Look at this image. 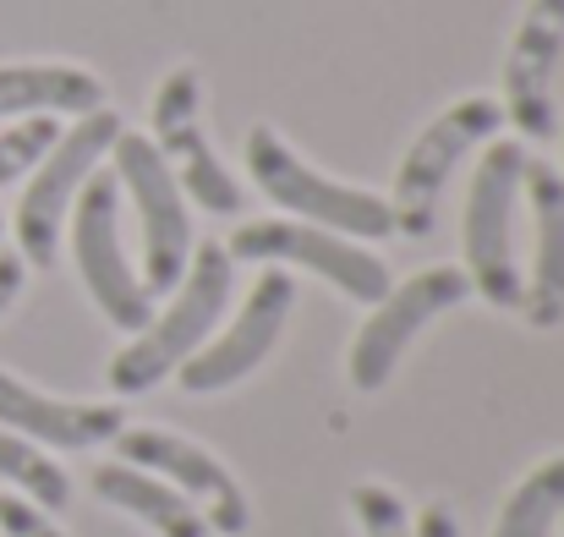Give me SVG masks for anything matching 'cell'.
Here are the masks:
<instances>
[{
    "label": "cell",
    "mask_w": 564,
    "mask_h": 537,
    "mask_svg": "<svg viewBox=\"0 0 564 537\" xmlns=\"http://www.w3.org/2000/svg\"><path fill=\"white\" fill-rule=\"evenodd\" d=\"M247 176H252V186L274 208H285V219H307V225H324V230L351 236V241H383V236H394L389 197L313 171L269 121H258L247 132Z\"/></svg>",
    "instance_id": "cell-2"
},
{
    "label": "cell",
    "mask_w": 564,
    "mask_h": 537,
    "mask_svg": "<svg viewBox=\"0 0 564 537\" xmlns=\"http://www.w3.org/2000/svg\"><path fill=\"white\" fill-rule=\"evenodd\" d=\"M121 132H127L121 116H116L110 105H99V110L77 116L72 132H61V138L50 143V154L33 165L28 192H22V203H17V253H22V264L50 269V264L61 258L66 214H72L83 181L99 171V160L116 149Z\"/></svg>",
    "instance_id": "cell-4"
},
{
    "label": "cell",
    "mask_w": 564,
    "mask_h": 537,
    "mask_svg": "<svg viewBox=\"0 0 564 537\" xmlns=\"http://www.w3.org/2000/svg\"><path fill=\"white\" fill-rule=\"evenodd\" d=\"M230 280H236V258L225 253V241H203L192 247L187 275L171 291V308L154 313L105 367V384L116 395H143L160 378H171L182 362L214 335L225 302H230Z\"/></svg>",
    "instance_id": "cell-1"
},
{
    "label": "cell",
    "mask_w": 564,
    "mask_h": 537,
    "mask_svg": "<svg viewBox=\"0 0 564 537\" xmlns=\"http://www.w3.org/2000/svg\"><path fill=\"white\" fill-rule=\"evenodd\" d=\"M499 127H505V105L488 99V94H466V99H455L449 110H438L416 132V143L405 149V160L394 171V186H389V214H394L400 236H427L433 230L438 192L460 171V160L477 143H488Z\"/></svg>",
    "instance_id": "cell-5"
},
{
    "label": "cell",
    "mask_w": 564,
    "mask_h": 537,
    "mask_svg": "<svg viewBox=\"0 0 564 537\" xmlns=\"http://www.w3.org/2000/svg\"><path fill=\"white\" fill-rule=\"evenodd\" d=\"M55 138H61V121H55V116H22L17 127H6V132H0V186L28 176V171L50 154Z\"/></svg>",
    "instance_id": "cell-20"
},
{
    "label": "cell",
    "mask_w": 564,
    "mask_h": 537,
    "mask_svg": "<svg viewBox=\"0 0 564 537\" xmlns=\"http://www.w3.org/2000/svg\"><path fill=\"white\" fill-rule=\"evenodd\" d=\"M230 258L241 264H280V269H307L318 280H329L340 297L373 308L378 297L389 291V269L373 247L351 241V236H335L324 225H307V219H247L230 230L225 241Z\"/></svg>",
    "instance_id": "cell-8"
},
{
    "label": "cell",
    "mask_w": 564,
    "mask_h": 537,
    "mask_svg": "<svg viewBox=\"0 0 564 537\" xmlns=\"http://www.w3.org/2000/svg\"><path fill=\"white\" fill-rule=\"evenodd\" d=\"M0 428H11L33 444H50V450H94V444H116V433L127 428V411L116 400L44 395L0 367Z\"/></svg>",
    "instance_id": "cell-14"
},
{
    "label": "cell",
    "mask_w": 564,
    "mask_h": 537,
    "mask_svg": "<svg viewBox=\"0 0 564 537\" xmlns=\"http://www.w3.org/2000/svg\"><path fill=\"white\" fill-rule=\"evenodd\" d=\"M466 297H471V280H466L460 264H433V269H416V275H405L400 286H389L373 302V313L362 319L357 341H351V357H346L351 384H357L362 395H378V389L394 378L400 357L411 352V341H416L438 313L460 308Z\"/></svg>",
    "instance_id": "cell-9"
},
{
    "label": "cell",
    "mask_w": 564,
    "mask_h": 537,
    "mask_svg": "<svg viewBox=\"0 0 564 537\" xmlns=\"http://www.w3.org/2000/svg\"><path fill=\"white\" fill-rule=\"evenodd\" d=\"M411 537H460V522H455V511L449 505H422V516L411 522Z\"/></svg>",
    "instance_id": "cell-23"
},
{
    "label": "cell",
    "mask_w": 564,
    "mask_h": 537,
    "mask_svg": "<svg viewBox=\"0 0 564 537\" xmlns=\"http://www.w3.org/2000/svg\"><path fill=\"white\" fill-rule=\"evenodd\" d=\"M105 105V83L66 61H11L0 66V121L6 116H88Z\"/></svg>",
    "instance_id": "cell-16"
},
{
    "label": "cell",
    "mask_w": 564,
    "mask_h": 537,
    "mask_svg": "<svg viewBox=\"0 0 564 537\" xmlns=\"http://www.w3.org/2000/svg\"><path fill=\"white\" fill-rule=\"evenodd\" d=\"M527 149L516 138H499L482 149L471 192H466V219H460V247H466V280L471 297H482L499 313H521V269H516V197L527 176Z\"/></svg>",
    "instance_id": "cell-3"
},
{
    "label": "cell",
    "mask_w": 564,
    "mask_h": 537,
    "mask_svg": "<svg viewBox=\"0 0 564 537\" xmlns=\"http://www.w3.org/2000/svg\"><path fill=\"white\" fill-rule=\"evenodd\" d=\"M149 121H154V149L160 160L171 165V176L182 181L192 203L203 214H241V181L230 176V165L214 154L208 132H203V77L197 66H171L154 88V105H149Z\"/></svg>",
    "instance_id": "cell-10"
},
{
    "label": "cell",
    "mask_w": 564,
    "mask_h": 537,
    "mask_svg": "<svg viewBox=\"0 0 564 537\" xmlns=\"http://www.w3.org/2000/svg\"><path fill=\"white\" fill-rule=\"evenodd\" d=\"M0 230H6V219H0Z\"/></svg>",
    "instance_id": "cell-26"
},
{
    "label": "cell",
    "mask_w": 564,
    "mask_h": 537,
    "mask_svg": "<svg viewBox=\"0 0 564 537\" xmlns=\"http://www.w3.org/2000/svg\"><path fill=\"white\" fill-rule=\"evenodd\" d=\"M351 511H357V527L362 537H411V511L405 500L389 488V483H357L351 488Z\"/></svg>",
    "instance_id": "cell-21"
},
{
    "label": "cell",
    "mask_w": 564,
    "mask_h": 537,
    "mask_svg": "<svg viewBox=\"0 0 564 537\" xmlns=\"http://www.w3.org/2000/svg\"><path fill=\"white\" fill-rule=\"evenodd\" d=\"M560 522H564V455H549L510 488V500L499 505L494 537H554Z\"/></svg>",
    "instance_id": "cell-18"
},
{
    "label": "cell",
    "mask_w": 564,
    "mask_h": 537,
    "mask_svg": "<svg viewBox=\"0 0 564 537\" xmlns=\"http://www.w3.org/2000/svg\"><path fill=\"white\" fill-rule=\"evenodd\" d=\"M110 171L121 181V192L138 208V230H143V286L149 297L176 291V280L187 275L192 258V214L182 181L171 176V165L160 160V149L143 132H121L110 149Z\"/></svg>",
    "instance_id": "cell-7"
},
{
    "label": "cell",
    "mask_w": 564,
    "mask_h": 537,
    "mask_svg": "<svg viewBox=\"0 0 564 537\" xmlns=\"http://www.w3.org/2000/svg\"><path fill=\"white\" fill-rule=\"evenodd\" d=\"M0 533L6 537H66L33 500H22V494H0Z\"/></svg>",
    "instance_id": "cell-22"
},
{
    "label": "cell",
    "mask_w": 564,
    "mask_h": 537,
    "mask_svg": "<svg viewBox=\"0 0 564 537\" xmlns=\"http://www.w3.org/2000/svg\"><path fill=\"white\" fill-rule=\"evenodd\" d=\"M72 258H77V275H83L94 308L116 330L138 335L154 319V297L121 247V181H116V171H94L83 181V192L72 203Z\"/></svg>",
    "instance_id": "cell-6"
},
{
    "label": "cell",
    "mask_w": 564,
    "mask_h": 537,
    "mask_svg": "<svg viewBox=\"0 0 564 537\" xmlns=\"http://www.w3.org/2000/svg\"><path fill=\"white\" fill-rule=\"evenodd\" d=\"M521 192L532 203L538 225V253L532 275L521 280V319L532 330H560L564 324V181L554 160H527Z\"/></svg>",
    "instance_id": "cell-15"
},
{
    "label": "cell",
    "mask_w": 564,
    "mask_h": 537,
    "mask_svg": "<svg viewBox=\"0 0 564 537\" xmlns=\"http://www.w3.org/2000/svg\"><path fill=\"white\" fill-rule=\"evenodd\" d=\"M94 494H99L110 511L138 516L154 537H219L187 494H176L171 483H160L154 472H138V466H127V461L94 466Z\"/></svg>",
    "instance_id": "cell-17"
},
{
    "label": "cell",
    "mask_w": 564,
    "mask_h": 537,
    "mask_svg": "<svg viewBox=\"0 0 564 537\" xmlns=\"http://www.w3.org/2000/svg\"><path fill=\"white\" fill-rule=\"evenodd\" d=\"M564 55V0H532L505 55V116L527 143L554 138V72Z\"/></svg>",
    "instance_id": "cell-13"
},
{
    "label": "cell",
    "mask_w": 564,
    "mask_h": 537,
    "mask_svg": "<svg viewBox=\"0 0 564 537\" xmlns=\"http://www.w3.org/2000/svg\"><path fill=\"white\" fill-rule=\"evenodd\" d=\"M0 477H6L22 500H33L44 516H61V511L72 505V477H66L33 439H22V433H11V428H0Z\"/></svg>",
    "instance_id": "cell-19"
},
{
    "label": "cell",
    "mask_w": 564,
    "mask_h": 537,
    "mask_svg": "<svg viewBox=\"0 0 564 537\" xmlns=\"http://www.w3.org/2000/svg\"><path fill=\"white\" fill-rule=\"evenodd\" d=\"M291 308H296V280H291V269L263 264V275L252 280V291H247V302L236 308V319L176 367L182 389H187V395H219V389L241 384L252 367H263V357L280 346V335H285V324H291Z\"/></svg>",
    "instance_id": "cell-11"
},
{
    "label": "cell",
    "mask_w": 564,
    "mask_h": 537,
    "mask_svg": "<svg viewBox=\"0 0 564 537\" xmlns=\"http://www.w3.org/2000/svg\"><path fill=\"white\" fill-rule=\"evenodd\" d=\"M116 461H127L138 472H154L160 483L187 494L219 537H241L252 527V505H247V488L236 483V472L214 450L192 444L171 428H121L116 433Z\"/></svg>",
    "instance_id": "cell-12"
},
{
    "label": "cell",
    "mask_w": 564,
    "mask_h": 537,
    "mask_svg": "<svg viewBox=\"0 0 564 537\" xmlns=\"http://www.w3.org/2000/svg\"><path fill=\"white\" fill-rule=\"evenodd\" d=\"M560 527H564V522H560Z\"/></svg>",
    "instance_id": "cell-27"
},
{
    "label": "cell",
    "mask_w": 564,
    "mask_h": 537,
    "mask_svg": "<svg viewBox=\"0 0 564 537\" xmlns=\"http://www.w3.org/2000/svg\"><path fill=\"white\" fill-rule=\"evenodd\" d=\"M560 181H564V160H560Z\"/></svg>",
    "instance_id": "cell-25"
},
{
    "label": "cell",
    "mask_w": 564,
    "mask_h": 537,
    "mask_svg": "<svg viewBox=\"0 0 564 537\" xmlns=\"http://www.w3.org/2000/svg\"><path fill=\"white\" fill-rule=\"evenodd\" d=\"M22 280H28V264L22 253H0V313L22 297Z\"/></svg>",
    "instance_id": "cell-24"
}]
</instances>
